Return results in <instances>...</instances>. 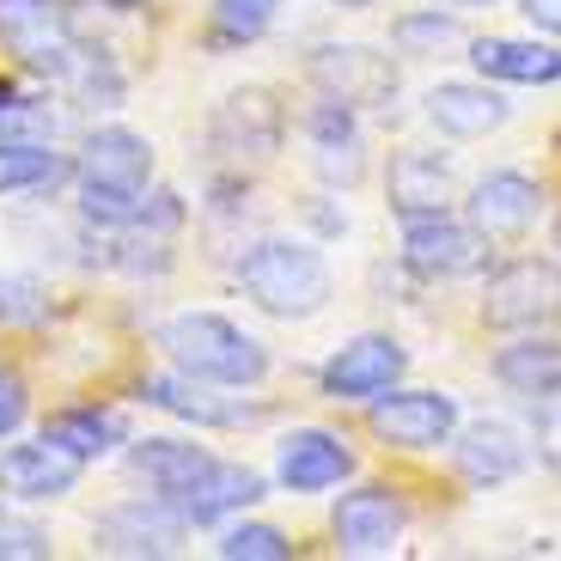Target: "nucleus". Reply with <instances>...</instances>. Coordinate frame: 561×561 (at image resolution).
<instances>
[{
    "mask_svg": "<svg viewBox=\"0 0 561 561\" xmlns=\"http://www.w3.org/2000/svg\"><path fill=\"white\" fill-rule=\"evenodd\" d=\"M0 43H13L31 68L49 73V80L68 85V92H85V99H99V92L116 99V92H123V80H116V68L104 61V49L73 37L61 0H0Z\"/></svg>",
    "mask_w": 561,
    "mask_h": 561,
    "instance_id": "1",
    "label": "nucleus"
},
{
    "mask_svg": "<svg viewBox=\"0 0 561 561\" xmlns=\"http://www.w3.org/2000/svg\"><path fill=\"white\" fill-rule=\"evenodd\" d=\"M239 287L268 318H318L330 306V294H336L330 263L299 239H256L239 256Z\"/></svg>",
    "mask_w": 561,
    "mask_h": 561,
    "instance_id": "2",
    "label": "nucleus"
},
{
    "mask_svg": "<svg viewBox=\"0 0 561 561\" xmlns=\"http://www.w3.org/2000/svg\"><path fill=\"white\" fill-rule=\"evenodd\" d=\"M159 348L178 360V373L208 385H263L268 379V348L256 336H244L232 318L220 311H178L171 323H159Z\"/></svg>",
    "mask_w": 561,
    "mask_h": 561,
    "instance_id": "3",
    "label": "nucleus"
},
{
    "mask_svg": "<svg viewBox=\"0 0 561 561\" xmlns=\"http://www.w3.org/2000/svg\"><path fill=\"white\" fill-rule=\"evenodd\" d=\"M561 318V263L549 256H519L489 275L482 294V323L489 330H543Z\"/></svg>",
    "mask_w": 561,
    "mask_h": 561,
    "instance_id": "4",
    "label": "nucleus"
},
{
    "mask_svg": "<svg viewBox=\"0 0 561 561\" xmlns=\"http://www.w3.org/2000/svg\"><path fill=\"white\" fill-rule=\"evenodd\" d=\"M323 99H342L354 111H379L397 99V61L379 56L373 43H318L306 61Z\"/></svg>",
    "mask_w": 561,
    "mask_h": 561,
    "instance_id": "5",
    "label": "nucleus"
},
{
    "mask_svg": "<svg viewBox=\"0 0 561 561\" xmlns=\"http://www.w3.org/2000/svg\"><path fill=\"white\" fill-rule=\"evenodd\" d=\"M403 263L415 268L421 280H458V275H477V268L489 263V239H482L470 220H451L446 208L409 214L403 220Z\"/></svg>",
    "mask_w": 561,
    "mask_h": 561,
    "instance_id": "6",
    "label": "nucleus"
},
{
    "mask_svg": "<svg viewBox=\"0 0 561 561\" xmlns=\"http://www.w3.org/2000/svg\"><path fill=\"white\" fill-rule=\"evenodd\" d=\"M403 342L397 336H354L348 348H336L330 360H323V397H336V403H373V397H385L397 379H403Z\"/></svg>",
    "mask_w": 561,
    "mask_h": 561,
    "instance_id": "7",
    "label": "nucleus"
},
{
    "mask_svg": "<svg viewBox=\"0 0 561 561\" xmlns=\"http://www.w3.org/2000/svg\"><path fill=\"white\" fill-rule=\"evenodd\" d=\"M373 434L397 451H434L458 434V403L446 391H391L373 397Z\"/></svg>",
    "mask_w": 561,
    "mask_h": 561,
    "instance_id": "8",
    "label": "nucleus"
},
{
    "mask_svg": "<svg viewBox=\"0 0 561 561\" xmlns=\"http://www.w3.org/2000/svg\"><path fill=\"white\" fill-rule=\"evenodd\" d=\"M183 531H190V519H183L165 494L159 501H123L92 525L99 556H178Z\"/></svg>",
    "mask_w": 561,
    "mask_h": 561,
    "instance_id": "9",
    "label": "nucleus"
},
{
    "mask_svg": "<svg viewBox=\"0 0 561 561\" xmlns=\"http://www.w3.org/2000/svg\"><path fill=\"white\" fill-rule=\"evenodd\" d=\"M80 477H85V458L49 434L0 451V494H13V501H61V494L80 489Z\"/></svg>",
    "mask_w": 561,
    "mask_h": 561,
    "instance_id": "10",
    "label": "nucleus"
},
{
    "mask_svg": "<svg viewBox=\"0 0 561 561\" xmlns=\"http://www.w3.org/2000/svg\"><path fill=\"white\" fill-rule=\"evenodd\" d=\"M470 226H477L489 244H513L525 239L537 226V214H543V190H537L525 171H489V178L470 190Z\"/></svg>",
    "mask_w": 561,
    "mask_h": 561,
    "instance_id": "11",
    "label": "nucleus"
},
{
    "mask_svg": "<svg viewBox=\"0 0 561 561\" xmlns=\"http://www.w3.org/2000/svg\"><path fill=\"white\" fill-rule=\"evenodd\" d=\"M280 140H287V116H280L275 92H263V85H244L214 111V147L232 159H268L280 153Z\"/></svg>",
    "mask_w": 561,
    "mask_h": 561,
    "instance_id": "12",
    "label": "nucleus"
},
{
    "mask_svg": "<svg viewBox=\"0 0 561 561\" xmlns=\"http://www.w3.org/2000/svg\"><path fill=\"white\" fill-rule=\"evenodd\" d=\"M403 525H409V513L391 489H354L330 513V531H336L342 556H391Z\"/></svg>",
    "mask_w": 561,
    "mask_h": 561,
    "instance_id": "13",
    "label": "nucleus"
},
{
    "mask_svg": "<svg viewBox=\"0 0 561 561\" xmlns=\"http://www.w3.org/2000/svg\"><path fill=\"white\" fill-rule=\"evenodd\" d=\"M306 140H311V165H318L323 183H342V190H348V183L366 178V135H360L354 104H342V99L311 104Z\"/></svg>",
    "mask_w": 561,
    "mask_h": 561,
    "instance_id": "14",
    "label": "nucleus"
},
{
    "mask_svg": "<svg viewBox=\"0 0 561 561\" xmlns=\"http://www.w3.org/2000/svg\"><path fill=\"white\" fill-rule=\"evenodd\" d=\"M275 477H280V489H294V494H323V489H336L342 477H354V451H348V439L323 434V427H294L280 439Z\"/></svg>",
    "mask_w": 561,
    "mask_h": 561,
    "instance_id": "15",
    "label": "nucleus"
},
{
    "mask_svg": "<svg viewBox=\"0 0 561 561\" xmlns=\"http://www.w3.org/2000/svg\"><path fill=\"white\" fill-rule=\"evenodd\" d=\"M451 451H458V470L477 489H501V482H513L531 463V446H525V434L513 421H470Z\"/></svg>",
    "mask_w": 561,
    "mask_h": 561,
    "instance_id": "16",
    "label": "nucleus"
},
{
    "mask_svg": "<svg viewBox=\"0 0 561 561\" xmlns=\"http://www.w3.org/2000/svg\"><path fill=\"white\" fill-rule=\"evenodd\" d=\"M80 178L85 183H111V190H147L153 178V147L135 128H92L80 140Z\"/></svg>",
    "mask_w": 561,
    "mask_h": 561,
    "instance_id": "17",
    "label": "nucleus"
},
{
    "mask_svg": "<svg viewBox=\"0 0 561 561\" xmlns=\"http://www.w3.org/2000/svg\"><path fill=\"white\" fill-rule=\"evenodd\" d=\"M263 501V477H256L251 463H220L214 458L208 470H202L196 482H190V489L178 494V513L190 525H220L226 513H239V506H256Z\"/></svg>",
    "mask_w": 561,
    "mask_h": 561,
    "instance_id": "18",
    "label": "nucleus"
},
{
    "mask_svg": "<svg viewBox=\"0 0 561 561\" xmlns=\"http://www.w3.org/2000/svg\"><path fill=\"white\" fill-rule=\"evenodd\" d=\"M427 123H434L439 135H451V140H482V135H494V128L506 123V104H501V92H489V85L446 80V85L427 92Z\"/></svg>",
    "mask_w": 561,
    "mask_h": 561,
    "instance_id": "19",
    "label": "nucleus"
},
{
    "mask_svg": "<svg viewBox=\"0 0 561 561\" xmlns=\"http://www.w3.org/2000/svg\"><path fill=\"white\" fill-rule=\"evenodd\" d=\"M140 397L165 415H183V421H202V427H239L251 421L244 403H226V397L208 391V379H190V373H147L140 379Z\"/></svg>",
    "mask_w": 561,
    "mask_h": 561,
    "instance_id": "20",
    "label": "nucleus"
},
{
    "mask_svg": "<svg viewBox=\"0 0 561 561\" xmlns=\"http://www.w3.org/2000/svg\"><path fill=\"white\" fill-rule=\"evenodd\" d=\"M482 80H506V85H556L561 80V49L549 43H519V37H477L470 43Z\"/></svg>",
    "mask_w": 561,
    "mask_h": 561,
    "instance_id": "21",
    "label": "nucleus"
},
{
    "mask_svg": "<svg viewBox=\"0 0 561 561\" xmlns=\"http://www.w3.org/2000/svg\"><path fill=\"white\" fill-rule=\"evenodd\" d=\"M208 463H214V451L190 446V439H140V446L128 451V470H135L153 494H165V501H178Z\"/></svg>",
    "mask_w": 561,
    "mask_h": 561,
    "instance_id": "22",
    "label": "nucleus"
},
{
    "mask_svg": "<svg viewBox=\"0 0 561 561\" xmlns=\"http://www.w3.org/2000/svg\"><path fill=\"white\" fill-rule=\"evenodd\" d=\"M451 202V165L439 153H397L391 159V208L397 220L409 214H439Z\"/></svg>",
    "mask_w": 561,
    "mask_h": 561,
    "instance_id": "23",
    "label": "nucleus"
},
{
    "mask_svg": "<svg viewBox=\"0 0 561 561\" xmlns=\"http://www.w3.org/2000/svg\"><path fill=\"white\" fill-rule=\"evenodd\" d=\"M494 379L513 397H525V403L561 391V342L556 336H525V342H513V348H501L494 354Z\"/></svg>",
    "mask_w": 561,
    "mask_h": 561,
    "instance_id": "24",
    "label": "nucleus"
},
{
    "mask_svg": "<svg viewBox=\"0 0 561 561\" xmlns=\"http://www.w3.org/2000/svg\"><path fill=\"white\" fill-rule=\"evenodd\" d=\"M43 434L61 439L68 451H80V458L92 463V458L123 446V415H111V409H68V415H56Z\"/></svg>",
    "mask_w": 561,
    "mask_h": 561,
    "instance_id": "25",
    "label": "nucleus"
},
{
    "mask_svg": "<svg viewBox=\"0 0 561 561\" xmlns=\"http://www.w3.org/2000/svg\"><path fill=\"white\" fill-rule=\"evenodd\" d=\"M61 153H49V140H13V147H0V196H13V190H49L61 178Z\"/></svg>",
    "mask_w": 561,
    "mask_h": 561,
    "instance_id": "26",
    "label": "nucleus"
},
{
    "mask_svg": "<svg viewBox=\"0 0 561 561\" xmlns=\"http://www.w3.org/2000/svg\"><path fill=\"white\" fill-rule=\"evenodd\" d=\"M280 0H214V37L220 43H256L275 25Z\"/></svg>",
    "mask_w": 561,
    "mask_h": 561,
    "instance_id": "27",
    "label": "nucleus"
},
{
    "mask_svg": "<svg viewBox=\"0 0 561 561\" xmlns=\"http://www.w3.org/2000/svg\"><path fill=\"white\" fill-rule=\"evenodd\" d=\"M214 549H220L226 561H287L294 556L287 531H275V525H226Z\"/></svg>",
    "mask_w": 561,
    "mask_h": 561,
    "instance_id": "28",
    "label": "nucleus"
},
{
    "mask_svg": "<svg viewBox=\"0 0 561 561\" xmlns=\"http://www.w3.org/2000/svg\"><path fill=\"white\" fill-rule=\"evenodd\" d=\"M147 190H111V183H85L80 178V214L92 226H135Z\"/></svg>",
    "mask_w": 561,
    "mask_h": 561,
    "instance_id": "29",
    "label": "nucleus"
},
{
    "mask_svg": "<svg viewBox=\"0 0 561 561\" xmlns=\"http://www.w3.org/2000/svg\"><path fill=\"white\" fill-rule=\"evenodd\" d=\"M397 49H403V56H439V49H446L451 37H458V25H451L446 13H409V19H397Z\"/></svg>",
    "mask_w": 561,
    "mask_h": 561,
    "instance_id": "30",
    "label": "nucleus"
},
{
    "mask_svg": "<svg viewBox=\"0 0 561 561\" xmlns=\"http://www.w3.org/2000/svg\"><path fill=\"white\" fill-rule=\"evenodd\" d=\"M49 531L13 506H0V561H49Z\"/></svg>",
    "mask_w": 561,
    "mask_h": 561,
    "instance_id": "31",
    "label": "nucleus"
},
{
    "mask_svg": "<svg viewBox=\"0 0 561 561\" xmlns=\"http://www.w3.org/2000/svg\"><path fill=\"white\" fill-rule=\"evenodd\" d=\"M49 135H56V116L43 111V104L0 92V147H13V140H49Z\"/></svg>",
    "mask_w": 561,
    "mask_h": 561,
    "instance_id": "32",
    "label": "nucleus"
},
{
    "mask_svg": "<svg viewBox=\"0 0 561 561\" xmlns=\"http://www.w3.org/2000/svg\"><path fill=\"white\" fill-rule=\"evenodd\" d=\"M531 434H537V458L549 470H561V391L531 397Z\"/></svg>",
    "mask_w": 561,
    "mask_h": 561,
    "instance_id": "33",
    "label": "nucleus"
},
{
    "mask_svg": "<svg viewBox=\"0 0 561 561\" xmlns=\"http://www.w3.org/2000/svg\"><path fill=\"white\" fill-rule=\"evenodd\" d=\"M43 318V287L31 275H0V323Z\"/></svg>",
    "mask_w": 561,
    "mask_h": 561,
    "instance_id": "34",
    "label": "nucleus"
},
{
    "mask_svg": "<svg viewBox=\"0 0 561 561\" xmlns=\"http://www.w3.org/2000/svg\"><path fill=\"white\" fill-rule=\"evenodd\" d=\"M19 421H25V385L19 373H0V434H13Z\"/></svg>",
    "mask_w": 561,
    "mask_h": 561,
    "instance_id": "35",
    "label": "nucleus"
},
{
    "mask_svg": "<svg viewBox=\"0 0 561 561\" xmlns=\"http://www.w3.org/2000/svg\"><path fill=\"white\" fill-rule=\"evenodd\" d=\"M519 13L531 19L537 31H549V37H561V0H519Z\"/></svg>",
    "mask_w": 561,
    "mask_h": 561,
    "instance_id": "36",
    "label": "nucleus"
},
{
    "mask_svg": "<svg viewBox=\"0 0 561 561\" xmlns=\"http://www.w3.org/2000/svg\"><path fill=\"white\" fill-rule=\"evenodd\" d=\"M336 7H373V0H336Z\"/></svg>",
    "mask_w": 561,
    "mask_h": 561,
    "instance_id": "37",
    "label": "nucleus"
},
{
    "mask_svg": "<svg viewBox=\"0 0 561 561\" xmlns=\"http://www.w3.org/2000/svg\"><path fill=\"white\" fill-rule=\"evenodd\" d=\"M451 7H482V0H451Z\"/></svg>",
    "mask_w": 561,
    "mask_h": 561,
    "instance_id": "38",
    "label": "nucleus"
},
{
    "mask_svg": "<svg viewBox=\"0 0 561 561\" xmlns=\"http://www.w3.org/2000/svg\"><path fill=\"white\" fill-rule=\"evenodd\" d=\"M556 251H561V220H556Z\"/></svg>",
    "mask_w": 561,
    "mask_h": 561,
    "instance_id": "39",
    "label": "nucleus"
},
{
    "mask_svg": "<svg viewBox=\"0 0 561 561\" xmlns=\"http://www.w3.org/2000/svg\"><path fill=\"white\" fill-rule=\"evenodd\" d=\"M111 7H135V0H111Z\"/></svg>",
    "mask_w": 561,
    "mask_h": 561,
    "instance_id": "40",
    "label": "nucleus"
}]
</instances>
